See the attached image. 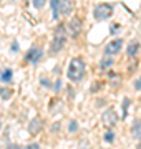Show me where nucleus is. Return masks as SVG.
Returning a JSON list of instances; mask_svg holds the SVG:
<instances>
[{
  "instance_id": "nucleus-17",
  "label": "nucleus",
  "mask_w": 141,
  "mask_h": 149,
  "mask_svg": "<svg viewBox=\"0 0 141 149\" xmlns=\"http://www.w3.org/2000/svg\"><path fill=\"white\" fill-rule=\"evenodd\" d=\"M45 3H47V0H33V7L35 8H43Z\"/></svg>"
},
{
  "instance_id": "nucleus-10",
  "label": "nucleus",
  "mask_w": 141,
  "mask_h": 149,
  "mask_svg": "<svg viewBox=\"0 0 141 149\" xmlns=\"http://www.w3.org/2000/svg\"><path fill=\"white\" fill-rule=\"evenodd\" d=\"M71 12H73V3H71V0H61V3H60V13L70 15Z\"/></svg>"
},
{
  "instance_id": "nucleus-6",
  "label": "nucleus",
  "mask_w": 141,
  "mask_h": 149,
  "mask_svg": "<svg viewBox=\"0 0 141 149\" xmlns=\"http://www.w3.org/2000/svg\"><path fill=\"white\" fill-rule=\"evenodd\" d=\"M68 28H70V35L73 38H76L80 33H82V28H83V22L80 17H73L68 23Z\"/></svg>"
},
{
  "instance_id": "nucleus-8",
  "label": "nucleus",
  "mask_w": 141,
  "mask_h": 149,
  "mask_svg": "<svg viewBox=\"0 0 141 149\" xmlns=\"http://www.w3.org/2000/svg\"><path fill=\"white\" fill-rule=\"evenodd\" d=\"M42 128H43V121H42V118H33L32 121H30V124H28V133L32 134V136H37L40 131H42Z\"/></svg>"
},
{
  "instance_id": "nucleus-26",
  "label": "nucleus",
  "mask_w": 141,
  "mask_h": 149,
  "mask_svg": "<svg viewBox=\"0 0 141 149\" xmlns=\"http://www.w3.org/2000/svg\"><path fill=\"white\" fill-rule=\"evenodd\" d=\"M138 149H141V141H140V144H138Z\"/></svg>"
},
{
  "instance_id": "nucleus-11",
  "label": "nucleus",
  "mask_w": 141,
  "mask_h": 149,
  "mask_svg": "<svg viewBox=\"0 0 141 149\" xmlns=\"http://www.w3.org/2000/svg\"><path fill=\"white\" fill-rule=\"evenodd\" d=\"M138 52H140V42H136V40L130 42V45H128V50H126V55L133 58V56H136V55H138Z\"/></svg>"
},
{
  "instance_id": "nucleus-29",
  "label": "nucleus",
  "mask_w": 141,
  "mask_h": 149,
  "mask_svg": "<svg viewBox=\"0 0 141 149\" xmlns=\"http://www.w3.org/2000/svg\"><path fill=\"white\" fill-rule=\"evenodd\" d=\"M0 2H2V0H0Z\"/></svg>"
},
{
  "instance_id": "nucleus-20",
  "label": "nucleus",
  "mask_w": 141,
  "mask_h": 149,
  "mask_svg": "<svg viewBox=\"0 0 141 149\" xmlns=\"http://www.w3.org/2000/svg\"><path fill=\"white\" fill-rule=\"evenodd\" d=\"M135 90H136V91L141 90V78H138V80L135 81Z\"/></svg>"
},
{
  "instance_id": "nucleus-2",
  "label": "nucleus",
  "mask_w": 141,
  "mask_h": 149,
  "mask_svg": "<svg viewBox=\"0 0 141 149\" xmlns=\"http://www.w3.org/2000/svg\"><path fill=\"white\" fill-rule=\"evenodd\" d=\"M65 45H66V28L63 25H57L53 32V40H52V45H50V53L58 55Z\"/></svg>"
},
{
  "instance_id": "nucleus-9",
  "label": "nucleus",
  "mask_w": 141,
  "mask_h": 149,
  "mask_svg": "<svg viewBox=\"0 0 141 149\" xmlns=\"http://www.w3.org/2000/svg\"><path fill=\"white\" fill-rule=\"evenodd\" d=\"M131 136L141 141V119L133 121V124H131Z\"/></svg>"
},
{
  "instance_id": "nucleus-18",
  "label": "nucleus",
  "mask_w": 141,
  "mask_h": 149,
  "mask_svg": "<svg viewBox=\"0 0 141 149\" xmlns=\"http://www.w3.org/2000/svg\"><path fill=\"white\" fill-rule=\"evenodd\" d=\"M76 129H78V123H76V121H70V124H68V131H70V133H75Z\"/></svg>"
},
{
  "instance_id": "nucleus-12",
  "label": "nucleus",
  "mask_w": 141,
  "mask_h": 149,
  "mask_svg": "<svg viewBox=\"0 0 141 149\" xmlns=\"http://www.w3.org/2000/svg\"><path fill=\"white\" fill-rule=\"evenodd\" d=\"M60 3H61V0H50V5H52V17H53V20H58V18H60Z\"/></svg>"
},
{
  "instance_id": "nucleus-22",
  "label": "nucleus",
  "mask_w": 141,
  "mask_h": 149,
  "mask_svg": "<svg viewBox=\"0 0 141 149\" xmlns=\"http://www.w3.org/2000/svg\"><path fill=\"white\" fill-rule=\"evenodd\" d=\"M7 149H22V148H20L18 144H8V146H7Z\"/></svg>"
},
{
  "instance_id": "nucleus-1",
  "label": "nucleus",
  "mask_w": 141,
  "mask_h": 149,
  "mask_svg": "<svg viewBox=\"0 0 141 149\" xmlns=\"http://www.w3.org/2000/svg\"><path fill=\"white\" fill-rule=\"evenodd\" d=\"M85 73H87V66H85V61L83 58L76 56L70 61L68 65V70H66V76L71 83H80V81L85 78Z\"/></svg>"
},
{
  "instance_id": "nucleus-4",
  "label": "nucleus",
  "mask_w": 141,
  "mask_h": 149,
  "mask_svg": "<svg viewBox=\"0 0 141 149\" xmlns=\"http://www.w3.org/2000/svg\"><path fill=\"white\" fill-rule=\"evenodd\" d=\"M101 123H103L105 128H108V129L116 126V123H118V114H116V111L114 109H106L101 114Z\"/></svg>"
},
{
  "instance_id": "nucleus-13",
  "label": "nucleus",
  "mask_w": 141,
  "mask_h": 149,
  "mask_svg": "<svg viewBox=\"0 0 141 149\" xmlns=\"http://www.w3.org/2000/svg\"><path fill=\"white\" fill-rule=\"evenodd\" d=\"M12 76H13V71L10 68H5L0 71V81H3V83H12Z\"/></svg>"
},
{
  "instance_id": "nucleus-25",
  "label": "nucleus",
  "mask_w": 141,
  "mask_h": 149,
  "mask_svg": "<svg viewBox=\"0 0 141 149\" xmlns=\"http://www.w3.org/2000/svg\"><path fill=\"white\" fill-rule=\"evenodd\" d=\"M60 85H61V81H57V83H55V90H58V88H60Z\"/></svg>"
},
{
  "instance_id": "nucleus-3",
  "label": "nucleus",
  "mask_w": 141,
  "mask_h": 149,
  "mask_svg": "<svg viewBox=\"0 0 141 149\" xmlns=\"http://www.w3.org/2000/svg\"><path fill=\"white\" fill-rule=\"evenodd\" d=\"M111 15H113V5H111V3H98V5L93 8V17H95V20H98V22L108 20Z\"/></svg>"
},
{
  "instance_id": "nucleus-23",
  "label": "nucleus",
  "mask_w": 141,
  "mask_h": 149,
  "mask_svg": "<svg viewBox=\"0 0 141 149\" xmlns=\"http://www.w3.org/2000/svg\"><path fill=\"white\" fill-rule=\"evenodd\" d=\"M25 149H40V146H38V144H30V146H27Z\"/></svg>"
},
{
  "instance_id": "nucleus-21",
  "label": "nucleus",
  "mask_w": 141,
  "mask_h": 149,
  "mask_svg": "<svg viewBox=\"0 0 141 149\" xmlns=\"http://www.w3.org/2000/svg\"><path fill=\"white\" fill-rule=\"evenodd\" d=\"M12 52H13V53H17V52H18V43H17V42L12 43Z\"/></svg>"
},
{
  "instance_id": "nucleus-16",
  "label": "nucleus",
  "mask_w": 141,
  "mask_h": 149,
  "mask_svg": "<svg viewBox=\"0 0 141 149\" xmlns=\"http://www.w3.org/2000/svg\"><path fill=\"white\" fill-rule=\"evenodd\" d=\"M130 104H131L130 98H123V118H126V114H128V108H130Z\"/></svg>"
},
{
  "instance_id": "nucleus-7",
  "label": "nucleus",
  "mask_w": 141,
  "mask_h": 149,
  "mask_svg": "<svg viewBox=\"0 0 141 149\" xmlns=\"http://www.w3.org/2000/svg\"><path fill=\"white\" fill-rule=\"evenodd\" d=\"M43 56V52H42V48H30L27 53H25V60L30 61L32 65H37L40 60Z\"/></svg>"
},
{
  "instance_id": "nucleus-28",
  "label": "nucleus",
  "mask_w": 141,
  "mask_h": 149,
  "mask_svg": "<svg viewBox=\"0 0 141 149\" xmlns=\"http://www.w3.org/2000/svg\"><path fill=\"white\" fill-rule=\"evenodd\" d=\"M12 2H13V0H12Z\"/></svg>"
},
{
  "instance_id": "nucleus-27",
  "label": "nucleus",
  "mask_w": 141,
  "mask_h": 149,
  "mask_svg": "<svg viewBox=\"0 0 141 149\" xmlns=\"http://www.w3.org/2000/svg\"><path fill=\"white\" fill-rule=\"evenodd\" d=\"M0 128H2V121H0Z\"/></svg>"
},
{
  "instance_id": "nucleus-19",
  "label": "nucleus",
  "mask_w": 141,
  "mask_h": 149,
  "mask_svg": "<svg viewBox=\"0 0 141 149\" xmlns=\"http://www.w3.org/2000/svg\"><path fill=\"white\" fill-rule=\"evenodd\" d=\"M113 139H114V133H113V131H108V133L105 134V141H106V143H111Z\"/></svg>"
},
{
  "instance_id": "nucleus-24",
  "label": "nucleus",
  "mask_w": 141,
  "mask_h": 149,
  "mask_svg": "<svg viewBox=\"0 0 141 149\" xmlns=\"http://www.w3.org/2000/svg\"><path fill=\"white\" fill-rule=\"evenodd\" d=\"M118 28H119V25H116V23H114V25H111V33H114Z\"/></svg>"
},
{
  "instance_id": "nucleus-15",
  "label": "nucleus",
  "mask_w": 141,
  "mask_h": 149,
  "mask_svg": "<svg viewBox=\"0 0 141 149\" xmlns=\"http://www.w3.org/2000/svg\"><path fill=\"white\" fill-rule=\"evenodd\" d=\"M12 96V90H8V88H0V98L2 100H8Z\"/></svg>"
},
{
  "instance_id": "nucleus-5",
  "label": "nucleus",
  "mask_w": 141,
  "mask_h": 149,
  "mask_svg": "<svg viewBox=\"0 0 141 149\" xmlns=\"http://www.w3.org/2000/svg\"><path fill=\"white\" fill-rule=\"evenodd\" d=\"M121 48H123V40H121V38L111 40V42L105 47V55H106V56H114V55H118L119 52H121Z\"/></svg>"
},
{
  "instance_id": "nucleus-14",
  "label": "nucleus",
  "mask_w": 141,
  "mask_h": 149,
  "mask_svg": "<svg viewBox=\"0 0 141 149\" xmlns=\"http://www.w3.org/2000/svg\"><path fill=\"white\" fill-rule=\"evenodd\" d=\"M111 65H113V58H111V56H108V58H105V60H101V61H100V66H101L103 70L111 68Z\"/></svg>"
}]
</instances>
